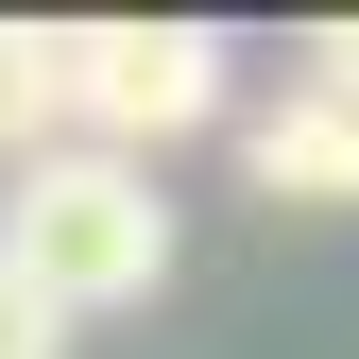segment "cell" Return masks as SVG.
I'll list each match as a JSON object with an SVG mask.
<instances>
[{
	"label": "cell",
	"mask_w": 359,
	"mask_h": 359,
	"mask_svg": "<svg viewBox=\"0 0 359 359\" xmlns=\"http://www.w3.org/2000/svg\"><path fill=\"white\" fill-rule=\"evenodd\" d=\"M0 274H18L52 325H86V308H154L171 291V205H154V171L137 154H18L0 171Z\"/></svg>",
	"instance_id": "obj_1"
},
{
	"label": "cell",
	"mask_w": 359,
	"mask_h": 359,
	"mask_svg": "<svg viewBox=\"0 0 359 359\" xmlns=\"http://www.w3.org/2000/svg\"><path fill=\"white\" fill-rule=\"evenodd\" d=\"M52 86H69V137L86 154H137V171H154V137H205V120L240 103V69H222L205 18H69L52 34Z\"/></svg>",
	"instance_id": "obj_2"
},
{
	"label": "cell",
	"mask_w": 359,
	"mask_h": 359,
	"mask_svg": "<svg viewBox=\"0 0 359 359\" xmlns=\"http://www.w3.org/2000/svg\"><path fill=\"white\" fill-rule=\"evenodd\" d=\"M240 171H257V205H291V222H359V120L308 103V86H274V103L240 120Z\"/></svg>",
	"instance_id": "obj_3"
},
{
	"label": "cell",
	"mask_w": 359,
	"mask_h": 359,
	"mask_svg": "<svg viewBox=\"0 0 359 359\" xmlns=\"http://www.w3.org/2000/svg\"><path fill=\"white\" fill-rule=\"evenodd\" d=\"M69 137V86H52V18H0V171Z\"/></svg>",
	"instance_id": "obj_4"
},
{
	"label": "cell",
	"mask_w": 359,
	"mask_h": 359,
	"mask_svg": "<svg viewBox=\"0 0 359 359\" xmlns=\"http://www.w3.org/2000/svg\"><path fill=\"white\" fill-rule=\"evenodd\" d=\"M291 86H308V103H342V120H359V18H325V34H308V69H291Z\"/></svg>",
	"instance_id": "obj_5"
},
{
	"label": "cell",
	"mask_w": 359,
	"mask_h": 359,
	"mask_svg": "<svg viewBox=\"0 0 359 359\" xmlns=\"http://www.w3.org/2000/svg\"><path fill=\"white\" fill-rule=\"evenodd\" d=\"M0 359H69V325H52V308H34L18 274H0Z\"/></svg>",
	"instance_id": "obj_6"
}]
</instances>
